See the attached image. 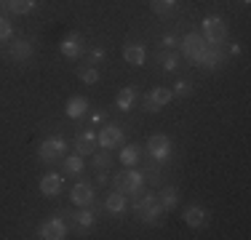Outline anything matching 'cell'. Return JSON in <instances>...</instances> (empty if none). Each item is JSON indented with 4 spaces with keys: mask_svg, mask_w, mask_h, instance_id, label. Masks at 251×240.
<instances>
[{
    "mask_svg": "<svg viewBox=\"0 0 251 240\" xmlns=\"http://www.w3.org/2000/svg\"><path fill=\"white\" fill-rule=\"evenodd\" d=\"M91 166H94V171H104V168H110L112 166V155H110V149H97L94 152V158H91Z\"/></svg>",
    "mask_w": 251,
    "mask_h": 240,
    "instance_id": "obj_26",
    "label": "cell"
},
{
    "mask_svg": "<svg viewBox=\"0 0 251 240\" xmlns=\"http://www.w3.org/2000/svg\"><path fill=\"white\" fill-rule=\"evenodd\" d=\"M176 0H152V8L158 11V14H166L169 8H174Z\"/></svg>",
    "mask_w": 251,
    "mask_h": 240,
    "instance_id": "obj_32",
    "label": "cell"
},
{
    "mask_svg": "<svg viewBox=\"0 0 251 240\" xmlns=\"http://www.w3.org/2000/svg\"><path fill=\"white\" fill-rule=\"evenodd\" d=\"M97 144H99L101 149H115V147H121V144H123V125H118V123L101 125L99 134H97Z\"/></svg>",
    "mask_w": 251,
    "mask_h": 240,
    "instance_id": "obj_6",
    "label": "cell"
},
{
    "mask_svg": "<svg viewBox=\"0 0 251 240\" xmlns=\"http://www.w3.org/2000/svg\"><path fill=\"white\" fill-rule=\"evenodd\" d=\"M86 112H88V99H86V96H73V99L64 104V115L73 118V120L86 118Z\"/></svg>",
    "mask_w": 251,
    "mask_h": 240,
    "instance_id": "obj_16",
    "label": "cell"
},
{
    "mask_svg": "<svg viewBox=\"0 0 251 240\" xmlns=\"http://www.w3.org/2000/svg\"><path fill=\"white\" fill-rule=\"evenodd\" d=\"M155 200H158V192L139 187V190L134 192V195H131V208H134V211L139 214V211H145V208L150 206V203H155Z\"/></svg>",
    "mask_w": 251,
    "mask_h": 240,
    "instance_id": "obj_17",
    "label": "cell"
},
{
    "mask_svg": "<svg viewBox=\"0 0 251 240\" xmlns=\"http://www.w3.org/2000/svg\"><path fill=\"white\" fill-rule=\"evenodd\" d=\"M182 219H184V224H187V227H203V224H206V208H203V206H187Z\"/></svg>",
    "mask_w": 251,
    "mask_h": 240,
    "instance_id": "obj_19",
    "label": "cell"
},
{
    "mask_svg": "<svg viewBox=\"0 0 251 240\" xmlns=\"http://www.w3.org/2000/svg\"><path fill=\"white\" fill-rule=\"evenodd\" d=\"M38 190L43 192L46 197H56L59 192L64 190V176L62 173H46V176L38 182Z\"/></svg>",
    "mask_w": 251,
    "mask_h": 240,
    "instance_id": "obj_11",
    "label": "cell"
},
{
    "mask_svg": "<svg viewBox=\"0 0 251 240\" xmlns=\"http://www.w3.org/2000/svg\"><path fill=\"white\" fill-rule=\"evenodd\" d=\"M179 48H182V56L184 59H190L193 64H198L201 59H203V53H206L208 43L203 40L201 32H187L182 40H179Z\"/></svg>",
    "mask_w": 251,
    "mask_h": 240,
    "instance_id": "obj_4",
    "label": "cell"
},
{
    "mask_svg": "<svg viewBox=\"0 0 251 240\" xmlns=\"http://www.w3.org/2000/svg\"><path fill=\"white\" fill-rule=\"evenodd\" d=\"M38 238H43V240H64L67 238V221H64L62 216L46 219L43 224L38 227Z\"/></svg>",
    "mask_w": 251,
    "mask_h": 240,
    "instance_id": "obj_7",
    "label": "cell"
},
{
    "mask_svg": "<svg viewBox=\"0 0 251 240\" xmlns=\"http://www.w3.org/2000/svg\"><path fill=\"white\" fill-rule=\"evenodd\" d=\"M145 173L142 171H136V166L134 168H126V171H121L115 179H112V184H115V190L118 192H123V195H134L139 187H145Z\"/></svg>",
    "mask_w": 251,
    "mask_h": 240,
    "instance_id": "obj_3",
    "label": "cell"
},
{
    "mask_svg": "<svg viewBox=\"0 0 251 240\" xmlns=\"http://www.w3.org/2000/svg\"><path fill=\"white\" fill-rule=\"evenodd\" d=\"M160 214H166V211H163V206L155 200V203H150V206L145 208V211H139V219L145 221V224H155V221L160 219Z\"/></svg>",
    "mask_w": 251,
    "mask_h": 240,
    "instance_id": "obj_25",
    "label": "cell"
},
{
    "mask_svg": "<svg viewBox=\"0 0 251 240\" xmlns=\"http://www.w3.org/2000/svg\"><path fill=\"white\" fill-rule=\"evenodd\" d=\"M126 208H128V195H123V192H112V195H107L104 200V211L112 214V216H121Z\"/></svg>",
    "mask_w": 251,
    "mask_h": 240,
    "instance_id": "obj_15",
    "label": "cell"
},
{
    "mask_svg": "<svg viewBox=\"0 0 251 240\" xmlns=\"http://www.w3.org/2000/svg\"><path fill=\"white\" fill-rule=\"evenodd\" d=\"M241 3H251V0H241Z\"/></svg>",
    "mask_w": 251,
    "mask_h": 240,
    "instance_id": "obj_35",
    "label": "cell"
},
{
    "mask_svg": "<svg viewBox=\"0 0 251 240\" xmlns=\"http://www.w3.org/2000/svg\"><path fill=\"white\" fill-rule=\"evenodd\" d=\"M201 67H206V70H219L225 64V53H222V46H208L206 48V53H203V59H201Z\"/></svg>",
    "mask_w": 251,
    "mask_h": 240,
    "instance_id": "obj_14",
    "label": "cell"
},
{
    "mask_svg": "<svg viewBox=\"0 0 251 240\" xmlns=\"http://www.w3.org/2000/svg\"><path fill=\"white\" fill-rule=\"evenodd\" d=\"M121 163L126 166V168H134L136 163H139V158H142V147L139 144H123V149H121Z\"/></svg>",
    "mask_w": 251,
    "mask_h": 240,
    "instance_id": "obj_20",
    "label": "cell"
},
{
    "mask_svg": "<svg viewBox=\"0 0 251 240\" xmlns=\"http://www.w3.org/2000/svg\"><path fill=\"white\" fill-rule=\"evenodd\" d=\"M99 149V144H97V134L94 131H80V134L75 136V152L77 155H94Z\"/></svg>",
    "mask_w": 251,
    "mask_h": 240,
    "instance_id": "obj_12",
    "label": "cell"
},
{
    "mask_svg": "<svg viewBox=\"0 0 251 240\" xmlns=\"http://www.w3.org/2000/svg\"><path fill=\"white\" fill-rule=\"evenodd\" d=\"M91 59H94V62H101V59H104V51H101V48H94V51H91Z\"/></svg>",
    "mask_w": 251,
    "mask_h": 240,
    "instance_id": "obj_34",
    "label": "cell"
},
{
    "mask_svg": "<svg viewBox=\"0 0 251 240\" xmlns=\"http://www.w3.org/2000/svg\"><path fill=\"white\" fill-rule=\"evenodd\" d=\"M123 59L131 67H142V64L147 62V48L142 43H126L123 46Z\"/></svg>",
    "mask_w": 251,
    "mask_h": 240,
    "instance_id": "obj_13",
    "label": "cell"
},
{
    "mask_svg": "<svg viewBox=\"0 0 251 240\" xmlns=\"http://www.w3.org/2000/svg\"><path fill=\"white\" fill-rule=\"evenodd\" d=\"M11 35H14V27H11V22L0 16V43H3V40H11Z\"/></svg>",
    "mask_w": 251,
    "mask_h": 240,
    "instance_id": "obj_31",
    "label": "cell"
},
{
    "mask_svg": "<svg viewBox=\"0 0 251 240\" xmlns=\"http://www.w3.org/2000/svg\"><path fill=\"white\" fill-rule=\"evenodd\" d=\"M134 104H136V88H134V86L121 88V91H118V96H115V107H118L121 112H128Z\"/></svg>",
    "mask_w": 251,
    "mask_h": 240,
    "instance_id": "obj_18",
    "label": "cell"
},
{
    "mask_svg": "<svg viewBox=\"0 0 251 240\" xmlns=\"http://www.w3.org/2000/svg\"><path fill=\"white\" fill-rule=\"evenodd\" d=\"M83 48H86V43H83V38L77 32L64 35L62 43H59V51L64 53V59H80L83 56Z\"/></svg>",
    "mask_w": 251,
    "mask_h": 240,
    "instance_id": "obj_9",
    "label": "cell"
},
{
    "mask_svg": "<svg viewBox=\"0 0 251 240\" xmlns=\"http://www.w3.org/2000/svg\"><path fill=\"white\" fill-rule=\"evenodd\" d=\"M62 171L67 173V176H80L83 171H86V163H83V155H67L64 158V166H62Z\"/></svg>",
    "mask_w": 251,
    "mask_h": 240,
    "instance_id": "obj_23",
    "label": "cell"
},
{
    "mask_svg": "<svg viewBox=\"0 0 251 240\" xmlns=\"http://www.w3.org/2000/svg\"><path fill=\"white\" fill-rule=\"evenodd\" d=\"M158 203L163 206V211H174L176 203H179V192L176 187H163L158 192Z\"/></svg>",
    "mask_w": 251,
    "mask_h": 240,
    "instance_id": "obj_24",
    "label": "cell"
},
{
    "mask_svg": "<svg viewBox=\"0 0 251 240\" xmlns=\"http://www.w3.org/2000/svg\"><path fill=\"white\" fill-rule=\"evenodd\" d=\"M94 197H97V192H94V184H88V182H77L73 187V192H70V200H73L77 208H80V206H91Z\"/></svg>",
    "mask_w": 251,
    "mask_h": 240,
    "instance_id": "obj_10",
    "label": "cell"
},
{
    "mask_svg": "<svg viewBox=\"0 0 251 240\" xmlns=\"http://www.w3.org/2000/svg\"><path fill=\"white\" fill-rule=\"evenodd\" d=\"M5 8L11 14H29L35 8V0H5Z\"/></svg>",
    "mask_w": 251,
    "mask_h": 240,
    "instance_id": "obj_28",
    "label": "cell"
},
{
    "mask_svg": "<svg viewBox=\"0 0 251 240\" xmlns=\"http://www.w3.org/2000/svg\"><path fill=\"white\" fill-rule=\"evenodd\" d=\"M8 56L14 59V62H27V59L32 56V43H29V40H16V43H11Z\"/></svg>",
    "mask_w": 251,
    "mask_h": 240,
    "instance_id": "obj_22",
    "label": "cell"
},
{
    "mask_svg": "<svg viewBox=\"0 0 251 240\" xmlns=\"http://www.w3.org/2000/svg\"><path fill=\"white\" fill-rule=\"evenodd\" d=\"M201 35L208 46H222L227 40V24L222 16H206L201 22Z\"/></svg>",
    "mask_w": 251,
    "mask_h": 240,
    "instance_id": "obj_1",
    "label": "cell"
},
{
    "mask_svg": "<svg viewBox=\"0 0 251 240\" xmlns=\"http://www.w3.org/2000/svg\"><path fill=\"white\" fill-rule=\"evenodd\" d=\"M77 77H80L83 83H88V86H94V83H99V70L97 67H83L77 72Z\"/></svg>",
    "mask_w": 251,
    "mask_h": 240,
    "instance_id": "obj_29",
    "label": "cell"
},
{
    "mask_svg": "<svg viewBox=\"0 0 251 240\" xmlns=\"http://www.w3.org/2000/svg\"><path fill=\"white\" fill-rule=\"evenodd\" d=\"M64 149H67V142L62 136H49L43 139V144L38 147V158L43 163H53V160H62L64 158Z\"/></svg>",
    "mask_w": 251,
    "mask_h": 240,
    "instance_id": "obj_5",
    "label": "cell"
},
{
    "mask_svg": "<svg viewBox=\"0 0 251 240\" xmlns=\"http://www.w3.org/2000/svg\"><path fill=\"white\" fill-rule=\"evenodd\" d=\"M160 46H163L166 51H171V48H176V46H179V38H176V35H163Z\"/></svg>",
    "mask_w": 251,
    "mask_h": 240,
    "instance_id": "obj_33",
    "label": "cell"
},
{
    "mask_svg": "<svg viewBox=\"0 0 251 240\" xmlns=\"http://www.w3.org/2000/svg\"><path fill=\"white\" fill-rule=\"evenodd\" d=\"M145 152L150 155V160H155V163H166L171 158V152H174V142L166 134H152L145 144Z\"/></svg>",
    "mask_w": 251,
    "mask_h": 240,
    "instance_id": "obj_2",
    "label": "cell"
},
{
    "mask_svg": "<svg viewBox=\"0 0 251 240\" xmlns=\"http://www.w3.org/2000/svg\"><path fill=\"white\" fill-rule=\"evenodd\" d=\"M171 91H174V96H190L193 94V83L190 80H176Z\"/></svg>",
    "mask_w": 251,
    "mask_h": 240,
    "instance_id": "obj_30",
    "label": "cell"
},
{
    "mask_svg": "<svg viewBox=\"0 0 251 240\" xmlns=\"http://www.w3.org/2000/svg\"><path fill=\"white\" fill-rule=\"evenodd\" d=\"M158 62H160V67H163L166 72H174L179 67V56H176L174 51H166V48L158 53Z\"/></svg>",
    "mask_w": 251,
    "mask_h": 240,
    "instance_id": "obj_27",
    "label": "cell"
},
{
    "mask_svg": "<svg viewBox=\"0 0 251 240\" xmlns=\"http://www.w3.org/2000/svg\"><path fill=\"white\" fill-rule=\"evenodd\" d=\"M70 221H73L77 230H88V227H94V211L88 206H80V211L70 214Z\"/></svg>",
    "mask_w": 251,
    "mask_h": 240,
    "instance_id": "obj_21",
    "label": "cell"
},
{
    "mask_svg": "<svg viewBox=\"0 0 251 240\" xmlns=\"http://www.w3.org/2000/svg\"><path fill=\"white\" fill-rule=\"evenodd\" d=\"M171 99H174V91L166 88V86H158V88H152V91L145 96V110L147 112H160Z\"/></svg>",
    "mask_w": 251,
    "mask_h": 240,
    "instance_id": "obj_8",
    "label": "cell"
}]
</instances>
